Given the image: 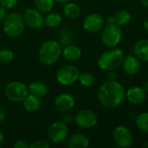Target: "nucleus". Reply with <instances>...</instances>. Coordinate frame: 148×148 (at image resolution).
<instances>
[{
    "mask_svg": "<svg viewBox=\"0 0 148 148\" xmlns=\"http://www.w3.org/2000/svg\"><path fill=\"white\" fill-rule=\"evenodd\" d=\"M7 16V9L0 4V21L3 20Z\"/></svg>",
    "mask_w": 148,
    "mask_h": 148,
    "instance_id": "473e14b6",
    "label": "nucleus"
},
{
    "mask_svg": "<svg viewBox=\"0 0 148 148\" xmlns=\"http://www.w3.org/2000/svg\"><path fill=\"white\" fill-rule=\"evenodd\" d=\"M55 1H57L58 3H67V2H69L71 0H55Z\"/></svg>",
    "mask_w": 148,
    "mask_h": 148,
    "instance_id": "e433bc0d",
    "label": "nucleus"
},
{
    "mask_svg": "<svg viewBox=\"0 0 148 148\" xmlns=\"http://www.w3.org/2000/svg\"><path fill=\"white\" fill-rule=\"evenodd\" d=\"M75 106L74 97L68 93H62L58 95L54 101L55 108L60 113L70 112Z\"/></svg>",
    "mask_w": 148,
    "mask_h": 148,
    "instance_id": "ddd939ff",
    "label": "nucleus"
},
{
    "mask_svg": "<svg viewBox=\"0 0 148 148\" xmlns=\"http://www.w3.org/2000/svg\"><path fill=\"white\" fill-rule=\"evenodd\" d=\"M113 16L114 19V23L119 26L126 25L127 23H130V21L132 19L131 13L126 10H120L117 11Z\"/></svg>",
    "mask_w": 148,
    "mask_h": 148,
    "instance_id": "4be33fe9",
    "label": "nucleus"
},
{
    "mask_svg": "<svg viewBox=\"0 0 148 148\" xmlns=\"http://www.w3.org/2000/svg\"><path fill=\"white\" fill-rule=\"evenodd\" d=\"M136 127L143 133H148V112L140 114L135 121Z\"/></svg>",
    "mask_w": 148,
    "mask_h": 148,
    "instance_id": "b1692460",
    "label": "nucleus"
},
{
    "mask_svg": "<svg viewBox=\"0 0 148 148\" xmlns=\"http://www.w3.org/2000/svg\"><path fill=\"white\" fill-rule=\"evenodd\" d=\"M133 53L140 61L148 62V39L138 41L133 47Z\"/></svg>",
    "mask_w": 148,
    "mask_h": 148,
    "instance_id": "a211bd4d",
    "label": "nucleus"
},
{
    "mask_svg": "<svg viewBox=\"0 0 148 148\" xmlns=\"http://www.w3.org/2000/svg\"><path fill=\"white\" fill-rule=\"evenodd\" d=\"M143 147L148 148V141H147V143H145V144L143 145Z\"/></svg>",
    "mask_w": 148,
    "mask_h": 148,
    "instance_id": "58836bf2",
    "label": "nucleus"
},
{
    "mask_svg": "<svg viewBox=\"0 0 148 148\" xmlns=\"http://www.w3.org/2000/svg\"><path fill=\"white\" fill-rule=\"evenodd\" d=\"M144 27L146 28V29H147L148 30V21H146V22H145V23H144Z\"/></svg>",
    "mask_w": 148,
    "mask_h": 148,
    "instance_id": "4c0bfd02",
    "label": "nucleus"
},
{
    "mask_svg": "<svg viewBox=\"0 0 148 148\" xmlns=\"http://www.w3.org/2000/svg\"><path fill=\"white\" fill-rule=\"evenodd\" d=\"M29 147L30 148H49L50 147V145L47 141L45 140H36V141H33L31 145H29Z\"/></svg>",
    "mask_w": 148,
    "mask_h": 148,
    "instance_id": "cd10ccee",
    "label": "nucleus"
},
{
    "mask_svg": "<svg viewBox=\"0 0 148 148\" xmlns=\"http://www.w3.org/2000/svg\"><path fill=\"white\" fill-rule=\"evenodd\" d=\"M69 129L67 125L62 121H57L51 123L48 128V138L55 144L63 142L68 136Z\"/></svg>",
    "mask_w": 148,
    "mask_h": 148,
    "instance_id": "1a4fd4ad",
    "label": "nucleus"
},
{
    "mask_svg": "<svg viewBox=\"0 0 148 148\" xmlns=\"http://www.w3.org/2000/svg\"><path fill=\"white\" fill-rule=\"evenodd\" d=\"M74 122L78 127L83 129H90L98 123L97 114L89 109H83L78 112L74 116Z\"/></svg>",
    "mask_w": 148,
    "mask_h": 148,
    "instance_id": "9d476101",
    "label": "nucleus"
},
{
    "mask_svg": "<svg viewBox=\"0 0 148 148\" xmlns=\"http://www.w3.org/2000/svg\"><path fill=\"white\" fill-rule=\"evenodd\" d=\"M126 98L133 105H140L146 101L147 93L141 87H133L126 92Z\"/></svg>",
    "mask_w": 148,
    "mask_h": 148,
    "instance_id": "2eb2a0df",
    "label": "nucleus"
},
{
    "mask_svg": "<svg viewBox=\"0 0 148 148\" xmlns=\"http://www.w3.org/2000/svg\"><path fill=\"white\" fill-rule=\"evenodd\" d=\"M62 55L66 60L71 61V62H76L79 60V58L81 57L82 52H81V49L78 46L69 44V45H66L62 49Z\"/></svg>",
    "mask_w": 148,
    "mask_h": 148,
    "instance_id": "6ab92c4d",
    "label": "nucleus"
},
{
    "mask_svg": "<svg viewBox=\"0 0 148 148\" xmlns=\"http://www.w3.org/2000/svg\"><path fill=\"white\" fill-rule=\"evenodd\" d=\"M115 144L120 148L131 147L133 143V136L128 127L123 125L117 126L113 132Z\"/></svg>",
    "mask_w": 148,
    "mask_h": 148,
    "instance_id": "6e6552de",
    "label": "nucleus"
},
{
    "mask_svg": "<svg viewBox=\"0 0 148 148\" xmlns=\"http://www.w3.org/2000/svg\"><path fill=\"white\" fill-rule=\"evenodd\" d=\"M122 36L123 33L120 26L115 23L107 24L103 29L101 34V41L106 47L113 48L121 42Z\"/></svg>",
    "mask_w": 148,
    "mask_h": 148,
    "instance_id": "423d86ee",
    "label": "nucleus"
},
{
    "mask_svg": "<svg viewBox=\"0 0 148 148\" xmlns=\"http://www.w3.org/2000/svg\"><path fill=\"white\" fill-rule=\"evenodd\" d=\"M28 87L21 82H9L4 88L5 97L12 102H22L24 98L28 95Z\"/></svg>",
    "mask_w": 148,
    "mask_h": 148,
    "instance_id": "39448f33",
    "label": "nucleus"
},
{
    "mask_svg": "<svg viewBox=\"0 0 148 148\" xmlns=\"http://www.w3.org/2000/svg\"><path fill=\"white\" fill-rule=\"evenodd\" d=\"M124 53L120 49L112 48L102 53L98 59L99 67L105 71L115 70L118 69L124 60Z\"/></svg>",
    "mask_w": 148,
    "mask_h": 148,
    "instance_id": "7ed1b4c3",
    "label": "nucleus"
},
{
    "mask_svg": "<svg viewBox=\"0 0 148 148\" xmlns=\"http://www.w3.org/2000/svg\"><path fill=\"white\" fill-rule=\"evenodd\" d=\"M106 23H107V24H113V23H114L113 16H108V17H107V19H106Z\"/></svg>",
    "mask_w": 148,
    "mask_h": 148,
    "instance_id": "f704fd0d",
    "label": "nucleus"
},
{
    "mask_svg": "<svg viewBox=\"0 0 148 148\" xmlns=\"http://www.w3.org/2000/svg\"><path fill=\"white\" fill-rule=\"evenodd\" d=\"M79 69L73 65H65L61 67L56 75L57 81L63 86H70L79 80Z\"/></svg>",
    "mask_w": 148,
    "mask_h": 148,
    "instance_id": "0eeeda50",
    "label": "nucleus"
},
{
    "mask_svg": "<svg viewBox=\"0 0 148 148\" xmlns=\"http://www.w3.org/2000/svg\"><path fill=\"white\" fill-rule=\"evenodd\" d=\"M122 67L125 73L128 75H134L140 70V60L135 55H129L124 57L122 62Z\"/></svg>",
    "mask_w": 148,
    "mask_h": 148,
    "instance_id": "4468645a",
    "label": "nucleus"
},
{
    "mask_svg": "<svg viewBox=\"0 0 148 148\" xmlns=\"http://www.w3.org/2000/svg\"><path fill=\"white\" fill-rule=\"evenodd\" d=\"M105 25V19L99 14L92 13L85 16L83 22L84 29L89 33H97L100 31Z\"/></svg>",
    "mask_w": 148,
    "mask_h": 148,
    "instance_id": "f8f14e48",
    "label": "nucleus"
},
{
    "mask_svg": "<svg viewBox=\"0 0 148 148\" xmlns=\"http://www.w3.org/2000/svg\"><path fill=\"white\" fill-rule=\"evenodd\" d=\"M62 20H63V17L59 13L50 12V14H48L46 17L44 18V24H45L49 28L53 29V28L59 26L60 23H62Z\"/></svg>",
    "mask_w": 148,
    "mask_h": 148,
    "instance_id": "5701e85b",
    "label": "nucleus"
},
{
    "mask_svg": "<svg viewBox=\"0 0 148 148\" xmlns=\"http://www.w3.org/2000/svg\"><path fill=\"white\" fill-rule=\"evenodd\" d=\"M126 98L124 87L117 81H107L103 83L98 90V100L106 108H116L120 107Z\"/></svg>",
    "mask_w": 148,
    "mask_h": 148,
    "instance_id": "f257e3e1",
    "label": "nucleus"
},
{
    "mask_svg": "<svg viewBox=\"0 0 148 148\" xmlns=\"http://www.w3.org/2000/svg\"><path fill=\"white\" fill-rule=\"evenodd\" d=\"M5 119V111L4 109L0 106V123H2Z\"/></svg>",
    "mask_w": 148,
    "mask_h": 148,
    "instance_id": "72a5a7b5",
    "label": "nucleus"
},
{
    "mask_svg": "<svg viewBox=\"0 0 148 148\" xmlns=\"http://www.w3.org/2000/svg\"><path fill=\"white\" fill-rule=\"evenodd\" d=\"M106 78H107V81H116L117 75H116V73L113 72V70H111V71H108Z\"/></svg>",
    "mask_w": 148,
    "mask_h": 148,
    "instance_id": "2f4dec72",
    "label": "nucleus"
},
{
    "mask_svg": "<svg viewBox=\"0 0 148 148\" xmlns=\"http://www.w3.org/2000/svg\"><path fill=\"white\" fill-rule=\"evenodd\" d=\"M62 121H64L65 124H71V123L74 122V116L72 115L69 112H65L63 114Z\"/></svg>",
    "mask_w": 148,
    "mask_h": 148,
    "instance_id": "c756f323",
    "label": "nucleus"
},
{
    "mask_svg": "<svg viewBox=\"0 0 148 148\" xmlns=\"http://www.w3.org/2000/svg\"><path fill=\"white\" fill-rule=\"evenodd\" d=\"M17 2L18 0H0V4L6 9H11L17 3Z\"/></svg>",
    "mask_w": 148,
    "mask_h": 148,
    "instance_id": "c85d7f7f",
    "label": "nucleus"
},
{
    "mask_svg": "<svg viewBox=\"0 0 148 148\" xmlns=\"http://www.w3.org/2000/svg\"><path fill=\"white\" fill-rule=\"evenodd\" d=\"M28 89H29L30 94H31L40 99L42 97H44L48 93V88H47L46 85L41 82H34L31 83L28 87Z\"/></svg>",
    "mask_w": 148,
    "mask_h": 148,
    "instance_id": "412c9836",
    "label": "nucleus"
},
{
    "mask_svg": "<svg viewBox=\"0 0 148 148\" xmlns=\"http://www.w3.org/2000/svg\"><path fill=\"white\" fill-rule=\"evenodd\" d=\"M23 102V107L25 111L33 113L40 109L41 108V100L40 98L28 94V95L24 98V100L22 101Z\"/></svg>",
    "mask_w": 148,
    "mask_h": 148,
    "instance_id": "f3484780",
    "label": "nucleus"
},
{
    "mask_svg": "<svg viewBox=\"0 0 148 148\" xmlns=\"http://www.w3.org/2000/svg\"><path fill=\"white\" fill-rule=\"evenodd\" d=\"M78 81L79 82L81 86H83L85 88H91L95 83V77L91 73L84 72V73L79 74Z\"/></svg>",
    "mask_w": 148,
    "mask_h": 148,
    "instance_id": "a878e982",
    "label": "nucleus"
},
{
    "mask_svg": "<svg viewBox=\"0 0 148 148\" xmlns=\"http://www.w3.org/2000/svg\"><path fill=\"white\" fill-rule=\"evenodd\" d=\"M66 145L69 148H87L90 145V140L83 134H75L67 140Z\"/></svg>",
    "mask_w": 148,
    "mask_h": 148,
    "instance_id": "dca6fc26",
    "label": "nucleus"
},
{
    "mask_svg": "<svg viewBox=\"0 0 148 148\" xmlns=\"http://www.w3.org/2000/svg\"><path fill=\"white\" fill-rule=\"evenodd\" d=\"M3 140H4L3 134L2 133V131H0V147H2V145H3Z\"/></svg>",
    "mask_w": 148,
    "mask_h": 148,
    "instance_id": "c9c22d12",
    "label": "nucleus"
},
{
    "mask_svg": "<svg viewBox=\"0 0 148 148\" xmlns=\"http://www.w3.org/2000/svg\"><path fill=\"white\" fill-rule=\"evenodd\" d=\"M63 12L65 16L72 20L77 19L81 15V8L79 5H78L75 3H72L71 1L65 3L63 7Z\"/></svg>",
    "mask_w": 148,
    "mask_h": 148,
    "instance_id": "aec40b11",
    "label": "nucleus"
},
{
    "mask_svg": "<svg viewBox=\"0 0 148 148\" xmlns=\"http://www.w3.org/2000/svg\"><path fill=\"white\" fill-rule=\"evenodd\" d=\"M62 55L60 44L55 40H48L44 42L38 50V59L40 62L45 66L55 64Z\"/></svg>",
    "mask_w": 148,
    "mask_h": 148,
    "instance_id": "f03ea898",
    "label": "nucleus"
},
{
    "mask_svg": "<svg viewBox=\"0 0 148 148\" xmlns=\"http://www.w3.org/2000/svg\"><path fill=\"white\" fill-rule=\"evenodd\" d=\"M55 0H34L37 10L43 13L50 12L54 7Z\"/></svg>",
    "mask_w": 148,
    "mask_h": 148,
    "instance_id": "393cba45",
    "label": "nucleus"
},
{
    "mask_svg": "<svg viewBox=\"0 0 148 148\" xmlns=\"http://www.w3.org/2000/svg\"><path fill=\"white\" fill-rule=\"evenodd\" d=\"M14 54L8 49H0V63L6 64L12 61Z\"/></svg>",
    "mask_w": 148,
    "mask_h": 148,
    "instance_id": "bb28decb",
    "label": "nucleus"
},
{
    "mask_svg": "<svg viewBox=\"0 0 148 148\" xmlns=\"http://www.w3.org/2000/svg\"><path fill=\"white\" fill-rule=\"evenodd\" d=\"M13 147L14 148H28L29 145L24 141V140H17L14 144H13Z\"/></svg>",
    "mask_w": 148,
    "mask_h": 148,
    "instance_id": "7c9ffc66",
    "label": "nucleus"
},
{
    "mask_svg": "<svg viewBox=\"0 0 148 148\" xmlns=\"http://www.w3.org/2000/svg\"><path fill=\"white\" fill-rule=\"evenodd\" d=\"M24 26L25 23L23 16L17 12H12L7 14L3 19V29L9 37H17L23 33Z\"/></svg>",
    "mask_w": 148,
    "mask_h": 148,
    "instance_id": "20e7f679",
    "label": "nucleus"
},
{
    "mask_svg": "<svg viewBox=\"0 0 148 148\" xmlns=\"http://www.w3.org/2000/svg\"><path fill=\"white\" fill-rule=\"evenodd\" d=\"M23 18L25 25H27L31 29H38L42 27L44 21L42 12L33 8L26 9L24 13Z\"/></svg>",
    "mask_w": 148,
    "mask_h": 148,
    "instance_id": "9b49d317",
    "label": "nucleus"
}]
</instances>
